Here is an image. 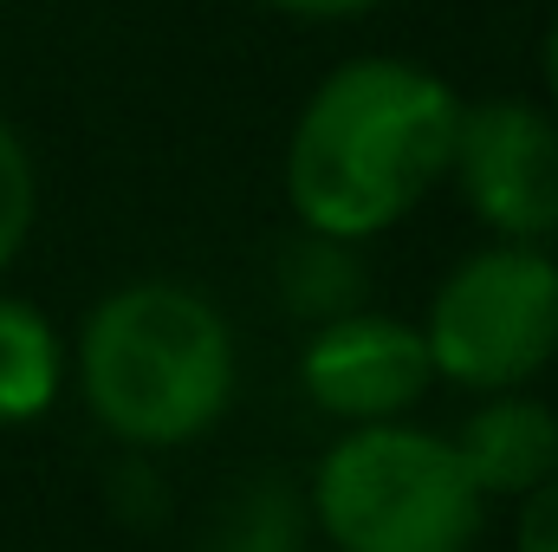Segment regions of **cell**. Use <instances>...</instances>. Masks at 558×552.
Returning <instances> with one entry per match:
<instances>
[{
    "label": "cell",
    "instance_id": "obj_1",
    "mask_svg": "<svg viewBox=\"0 0 558 552\" xmlns=\"http://www.w3.org/2000/svg\"><path fill=\"white\" fill-rule=\"evenodd\" d=\"M454 118V85L422 59L357 52L331 65L286 137V202L299 228L331 241L390 235L448 182Z\"/></svg>",
    "mask_w": 558,
    "mask_h": 552
},
{
    "label": "cell",
    "instance_id": "obj_2",
    "mask_svg": "<svg viewBox=\"0 0 558 552\" xmlns=\"http://www.w3.org/2000/svg\"><path fill=\"white\" fill-rule=\"evenodd\" d=\"M78 391L118 442L182 448L234 397V332L195 286H118L78 332Z\"/></svg>",
    "mask_w": 558,
    "mask_h": 552
},
{
    "label": "cell",
    "instance_id": "obj_3",
    "mask_svg": "<svg viewBox=\"0 0 558 552\" xmlns=\"http://www.w3.org/2000/svg\"><path fill=\"white\" fill-rule=\"evenodd\" d=\"M481 507L454 442L403 416L351 422L312 475V520L338 552H468Z\"/></svg>",
    "mask_w": 558,
    "mask_h": 552
},
{
    "label": "cell",
    "instance_id": "obj_4",
    "mask_svg": "<svg viewBox=\"0 0 558 552\" xmlns=\"http://www.w3.org/2000/svg\"><path fill=\"white\" fill-rule=\"evenodd\" d=\"M435 377L461 391H526L558 358V261L533 241H487L454 261L422 319Z\"/></svg>",
    "mask_w": 558,
    "mask_h": 552
},
{
    "label": "cell",
    "instance_id": "obj_5",
    "mask_svg": "<svg viewBox=\"0 0 558 552\" xmlns=\"http://www.w3.org/2000/svg\"><path fill=\"white\" fill-rule=\"evenodd\" d=\"M448 182L494 241L546 248L558 235V118L533 98L461 105Z\"/></svg>",
    "mask_w": 558,
    "mask_h": 552
},
{
    "label": "cell",
    "instance_id": "obj_6",
    "mask_svg": "<svg viewBox=\"0 0 558 552\" xmlns=\"http://www.w3.org/2000/svg\"><path fill=\"white\" fill-rule=\"evenodd\" d=\"M299 384L338 422H390L428 397L435 364H428L422 325L357 305V312L312 325L305 358H299Z\"/></svg>",
    "mask_w": 558,
    "mask_h": 552
},
{
    "label": "cell",
    "instance_id": "obj_7",
    "mask_svg": "<svg viewBox=\"0 0 558 552\" xmlns=\"http://www.w3.org/2000/svg\"><path fill=\"white\" fill-rule=\"evenodd\" d=\"M448 442L468 481L481 488V501H520L546 475H558V416L520 391H494Z\"/></svg>",
    "mask_w": 558,
    "mask_h": 552
},
{
    "label": "cell",
    "instance_id": "obj_8",
    "mask_svg": "<svg viewBox=\"0 0 558 552\" xmlns=\"http://www.w3.org/2000/svg\"><path fill=\"white\" fill-rule=\"evenodd\" d=\"M65 384V345L33 299L0 292V429L52 410Z\"/></svg>",
    "mask_w": 558,
    "mask_h": 552
},
{
    "label": "cell",
    "instance_id": "obj_9",
    "mask_svg": "<svg viewBox=\"0 0 558 552\" xmlns=\"http://www.w3.org/2000/svg\"><path fill=\"white\" fill-rule=\"evenodd\" d=\"M279 292L299 319L325 325L338 312H357L364 305V261H357V241H331V235H299L279 261Z\"/></svg>",
    "mask_w": 558,
    "mask_h": 552
},
{
    "label": "cell",
    "instance_id": "obj_10",
    "mask_svg": "<svg viewBox=\"0 0 558 552\" xmlns=\"http://www.w3.org/2000/svg\"><path fill=\"white\" fill-rule=\"evenodd\" d=\"M39 215V176H33V149L20 137L13 118H0V274L20 261L26 235Z\"/></svg>",
    "mask_w": 558,
    "mask_h": 552
},
{
    "label": "cell",
    "instance_id": "obj_11",
    "mask_svg": "<svg viewBox=\"0 0 558 552\" xmlns=\"http://www.w3.org/2000/svg\"><path fill=\"white\" fill-rule=\"evenodd\" d=\"M208 552H299V507L279 488H254L228 507L221 540Z\"/></svg>",
    "mask_w": 558,
    "mask_h": 552
},
{
    "label": "cell",
    "instance_id": "obj_12",
    "mask_svg": "<svg viewBox=\"0 0 558 552\" xmlns=\"http://www.w3.org/2000/svg\"><path fill=\"white\" fill-rule=\"evenodd\" d=\"M513 552H558V475H546L533 494H520Z\"/></svg>",
    "mask_w": 558,
    "mask_h": 552
},
{
    "label": "cell",
    "instance_id": "obj_13",
    "mask_svg": "<svg viewBox=\"0 0 558 552\" xmlns=\"http://www.w3.org/2000/svg\"><path fill=\"white\" fill-rule=\"evenodd\" d=\"M267 13H279V20H357V13H377L384 0H260Z\"/></svg>",
    "mask_w": 558,
    "mask_h": 552
},
{
    "label": "cell",
    "instance_id": "obj_14",
    "mask_svg": "<svg viewBox=\"0 0 558 552\" xmlns=\"http://www.w3.org/2000/svg\"><path fill=\"white\" fill-rule=\"evenodd\" d=\"M539 72H546V98H553V118H558V13L546 26V46H539Z\"/></svg>",
    "mask_w": 558,
    "mask_h": 552
}]
</instances>
